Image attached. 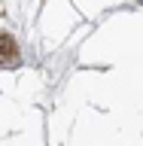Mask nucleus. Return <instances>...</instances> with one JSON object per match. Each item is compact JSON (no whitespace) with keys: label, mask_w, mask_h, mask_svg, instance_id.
<instances>
[{"label":"nucleus","mask_w":143,"mask_h":146,"mask_svg":"<svg viewBox=\"0 0 143 146\" xmlns=\"http://www.w3.org/2000/svg\"><path fill=\"white\" fill-rule=\"evenodd\" d=\"M18 58V46L9 34H0V64L3 61H15Z\"/></svg>","instance_id":"1"}]
</instances>
